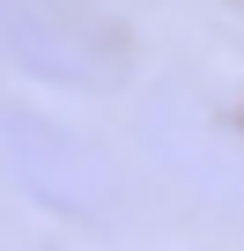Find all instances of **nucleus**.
I'll return each mask as SVG.
<instances>
[{
  "label": "nucleus",
  "mask_w": 244,
  "mask_h": 251,
  "mask_svg": "<svg viewBox=\"0 0 244 251\" xmlns=\"http://www.w3.org/2000/svg\"><path fill=\"white\" fill-rule=\"evenodd\" d=\"M0 52L37 81H111L118 74V30L81 0H0Z\"/></svg>",
  "instance_id": "obj_1"
},
{
  "label": "nucleus",
  "mask_w": 244,
  "mask_h": 251,
  "mask_svg": "<svg viewBox=\"0 0 244 251\" xmlns=\"http://www.w3.org/2000/svg\"><path fill=\"white\" fill-rule=\"evenodd\" d=\"M0 163L59 214H104L111 207V177H104L96 148L74 141L67 126L37 118V111H0Z\"/></svg>",
  "instance_id": "obj_2"
}]
</instances>
